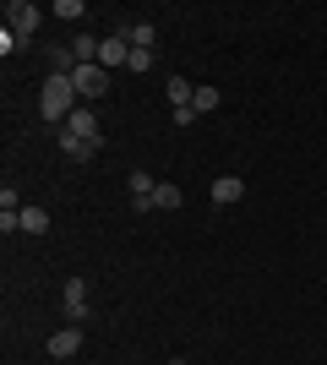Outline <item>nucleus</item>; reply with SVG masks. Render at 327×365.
I'll return each instance as SVG.
<instances>
[{"label":"nucleus","mask_w":327,"mask_h":365,"mask_svg":"<svg viewBox=\"0 0 327 365\" xmlns=\"http://www.w3.org/2000/svg\"><path fill=\"white\" fill-rule=\"evenodd\" d=\"M82 109V93H77V82L71 76H61V71H49V82H44V93H38V115H44L49 125H66L71 115Z\"/></svg>","instance_id":"nucleus-1"},{"label":"nucleus","mask_w":327,"mask_h":365,"mask_svg":"<svg viewBox=\"0 0 327 365\" xmlns=\"http://www.w3.org/2000/svg\"><path fill=\"white\" fill-rule=\"evenodd\" d=\"M38 22H44V11H38L33 0H6V28H11L16 38L33 44V28H38Z\"/></svg>","instance_id":"nucleus-2"},{"label":"nucleus","mask_w":327,"mask_h":365,"mask_svg":"<svg viewBox=\"0 0 327 365\" xmlns=\"http://www.w3.org/2000/svg\"><path fill=\"white\" fill-rule=\"evenodd\" d=\"M61 305H66V322H71V327H82V322H88V278H66Z\"/></svg>","instance_id":"nucleus-3"},{"label":"nucleus","mask_w":327,"mask_h":365,"mask_svg":"<svg viewBox=\"0 0 327 365\" xmlns=\"http://www.w3.org/2000/svg\"><path fill=\"white\" fill-rule=\"evenodd\" d=\"M71 82H77V93H82V98H104V93H109V71H104V66H77V71H71Z\"/></svg>","instance_id":"nucleus-4"},{"label":"nucleus","mask_w":327,"mask_h":365,"mask_svg":"<svg viewBox=\"0 0 327 365\" xmlns=\"http://www.w3.org/2000/svg\"><path fill=\"white\" fill-rule=\"evenodd\" d=\"M77 349H82V327H55L49 333V360H77Z\"/></svg>","instance_id":"nucleus-5"},{"label":"nucleus","mask_w":327,"mask_h":365,"mask_svg":"<svg viewBox=\"0 0 327 365\" xmlns=\"http://www.w3.org/2000/svg\"><path fill=\"white\" fill-rule=\"evenodd\" d=\"M98 66L115 71V66H131V44H125V33H109L104 44H98Z\"/></svg>","instance_id":"nucleus-6"},{"label":"nucleus","mask_w":327,"mask_h":365,"mask_svg":"<svg viewBox=\"0 0 327 365\" xmlns=\"http://www.w3.org/2000/svg\"><path fill=\"white\" fill-rule=\"evenodd\" d=\"M207 197H213L218 207H234V202L246 197V180H240V175H218V180L207 185Z\"/></svg>","instance_id":"nucleus-7"},{"label":"nucleus","mask_w":327,"mask_h":365,"mask_svg":"<svg viewBox=\"0 0 327 365\" xmlns=\"http://www.w3.org/2000/svg\"><path fill=\"white\" fill-rule=\"evenodd\" d=\"M153 197H158V180L137 169V175H131V207H137V213H147V207H158Z\"/></svg>","instance_id":"nucleus-8"},{"label":"nucleus","mask_w":327,"mask_h":365,"mask_svg":"<svg viewBox=\"0 0 327 365\" xmlns=\"http://www.w3.org/2000/svg\"><path fill=\"white\" fill-rule=\"evenodd\" d=\"M66 131H71V137H82V142H104V137H98V115H93L88 104H82L77 115L66 120Z\"/></svg>","instance_id":"nucleus-9"},{"label":"nucleus","mask_w":327,"mask_h":365,"mask_svg":"<svg viewBox=\"0 0 327 365\" xmlns=\"http://www.w3.org/2000/svg\"><path fill=\"white\" fill-rule=\"evenodd\" d=\"M115 33H125V44H131V49H153L158 44V28H153V22H125V28H115Z\"/></svg>","instance_id":"nucleus-10"},{"label":"nucleus","mask_w":327,"mask_h":365,"mask_svg":"<svg viewBox=\"0 0 327 365\" xmlns=\"http://www.w3.org/2000/svg\"><path fill=\"white\" fill-rule=\"evenodd\" d=\"M55 142H61V153H66V158H77V164H82V158H93V153H98V142H82V137H71L66 125H61V137H55Z\"/></svg>","instance_id":"nucleus-11"},{"label":"nucleus","mask_w":327,"mask_h":365,"mask_svg":"<svg viewBox=\"0 0 327 365\" xmlns=\"http://www.w3.org/2000/svg\"><path fill=\"white\" fill-rule=\"evenodd\" d=\"M164 93H170V109H186V104H197V88H191L186 76H170V82H164Z\"/></svg>","instance_id":"nucleus-12"},{"label":"nucleus","mask_w":327,"mask_h":365,"mask_svg":"<svg viewBox=\"0 0 327 365\" xmlns=\"http://www.w3.org/2000/svg\"><path fill=\"white\" fill-rule=\"evenodd\" d=\"M16 218H22V235H44V229H49V213H44V207H22Z\"/></svg>","instance_id":"nucleus-13"},{"label":"nucleus","mask_w":327,"mask_h":365,"mask_svg":"<svg viewBox=\"0 0 327 365\" xmlns=\"http://www.w3.org/2000/svg\"><path fill=\"white\" fill-rule=\"evenodd\" d=\"M158 207H180V202H186V191H180V185H175V180H158Z\"/></svg>","instance_id":"nucleus-14"},{"label":"nucleus","mask_w":327,"mask_h":365,"mask_svg":"<svg viewBox=\"0 0 327 365\" xmlns=\"http://www.w3.org/2000/svg\"><path fill=\"white\" fill-rule=\"evenodd\" d=\"M218 104H224V98H218V88H207V82H202V88H197V115H213Z\"/></svg>","instance_id":"nucleus-15"},{"label":"nucleus","mask_w":327,"mask_h":365,"mask_svg":"<svg viewBox=\"0 0 327 365\" xmlns=\"http://www.w3.org/2000/svg\"><path fill=\"white\" fill-rule=\"evenodd\" d=\"M153 66H158V61H153V49H131V66H125V71H137V76H142V71H153Z\"/></svg>","instance_id":"nucleus-16"},{"label":"nucleus","mask_w":327,"mask_h":365,"mask_svg":"<svg viewBox=\"0 0 327 365\" xmlns=\"http://www.w3.org/2000/svg\"><path fill=\"white\" fill-rule=\"evenodd\" d=\"M82 16V0H55V22H77Z\"/></svg>","instance_id":"nucleus-17"},{"label":"nucleus","mask_w":327,"mask_h":365,"mask_svg":"<svg viewBox=\"0 0 327 365\" xmlns=\"http://www.w3.org/2000/svg\"><path fill=\"white\" fill-rule=\"evenodd\" d=\"M0 49H6V55H16V49H28V38H16L11 28H0Z\"/></svg>","instance_id":"nucleus-18"},{"label":"nucleus","mask_w":327,"mask_h":365,"mask_svg":"<svg viewBox=\"0 0 327 365\" xmlns=\"http://www.w3.org/2000/svg\"><path fill=\"white\" fill-rule=\"evenodd\" d=\"M170 120L186 131V125H197V104H186V109H170Z\"/></svg>","instance_id":"nucleus-19"},{"label":"nucleus","mask_w":327,"mask_h":365,"mask_svg":"<svg viewBox=\"0 0 327 365\" xmlns=\"http://www.w3.org/2000/svg\"><path fill=\"white\" fill-rule=\"evenodd\" d=\"M0 213H22L16 207V185H0Z\"/></svg>","instance_id":"nucleus-20"},{"label":"nucleus","mask_w":327,"mask_h":365,"mask_svg":"<svg viewBox=\"0 0 327 365\" xmlns=\"http://www.w3.org/2000/svg\"><path fill=\"white\" fill-rule=\"evenodd\" d=\"M170 365H186V360H170Z\"/></svg>","instance_id":"nucleus-21"},{"label":"nucleus","mask_w":327,"mask_h":365,"mask_svg":"<svg viewBox=\"0 0 327 365\" xmlns=\"http://www.w3.org/2000/svg\"><path fill=\"white\" fill-rule=\"evenodd\" d=\"M55 365H66V360H55Z\"/></svg>","instance_id":"nucleus-22"}]
</instances>
